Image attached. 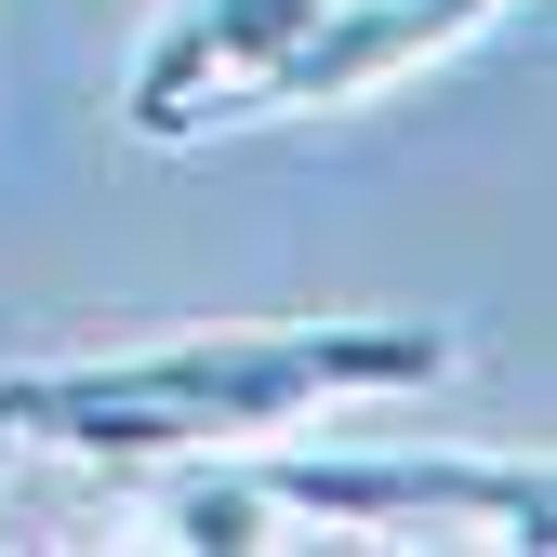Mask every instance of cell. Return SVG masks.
Listing matches in <instances>:
<instances>
[{
  "label": "cell",
  "mask_w": 557,
  "mask_h": 557,
  "mask_svg": "<svg viewBox=\"0 0 557 557\" xmlns=\"http://www.w3.org/2000/svg\"><path fill=\"white\" fill-rule=\"evenodd\" d=\"M0 451H14V438H0Z\"/></svg>",
  "instance_id": "6"
},
{
  "label": "cell",
  "mask_w": 557,
  "mask_h": 557,
  "mask_svg": "<svg viewBox=\"0 0 557 557\" xmlns=\"http://www.w3.org/2000/svg\"><path fill=\"white\" fill-rule=\"evenodd\" d=\"M160 544H186V557H265V544H293V518L265 505V478L252 465H199V478H173L160 492Z\"/></svg>",
  "instance_id": "5"
},
{
  "label": "cell",
  "mask_w": 557,
  "mask_h": 557,
  "mask_svg": "<svg viewBox=\"0 0 557 557\" xmlns=\"http://www.w3.org/2000/svg\"><path fill=\"white\" fill-rule=\"evenodd\" d=\"M252 478L293 531H492V544L557 531L544 465H505V451H278L265 438Z\"/></svg>",
  "instance_id": "2"
},
{
  "label": "cell",
  "mask_w": 557,
  "mask_h": 557,
  "mask_svg": "<svg viewBox=\"0 0 557 557\" xmlns=\"http://www.w3.org/2000/svg\"><path fill=\"white\" fill-rule=\"evenodd\" d=\"M505 0H332V14L278 53V66H252L239 81V107L226 120H278V107H359V94H385V81H411L425 53H451V40H478Z\"/></svg>",
  "instance_id": "4"
},
{
  "label": "cell",
  "mask_w": 557,
  "mask_h": 557,
  "mask_svg": "<svg viewBox=\"0 0 557 557\" xmlns=\"http://www.w3.org/2000/svg\"><path fill=\"white\" fill-rule=\"evenodd\" d=\"M319 14H332V0H173V14L147 27V53H133V81H120V120L147 133V147L213 133V120L239 107V81L278 66Z\"/></svg>",
  "instance_id": "3"
},
{
  "label": "cell",
  "mask_w": 557,
  "mask_h": 557,
  "mask_svg": "<svg viewBox=\"0 0 557 557\" xmlns=\"http://www.w3.org/2000/svg\"><path fill=\"white\" fill-rule=\"evenodd\" d=\"M451 372L438 319H293V332H186L133 359H53L0 372V438H53L81 465H160V451H265L345 398H411Z\"/></svg>",
  "instance_id": "1"
}]
</instances>
